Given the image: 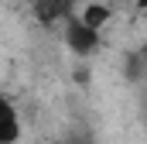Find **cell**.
Instances as JSON below:
<instances>
[{
  "instance_id": "1",
  "label": "cell",
  "mask_w": 147,
  "mask_h": 144,
  "mask_svg": "<svg viewBox=\"0 0 147 144\" xmlns=\"http://www.w3.org/2000/svg\"><path fill=\"white\" fill-rule=\"evenodd\" d=\"M65 45H69V52L72 55H92L96 48H99V31L96 28H89V24H82L79 17H72L69 24H65Z\"/></svg>"
},
{
  "instance_id": "2",
  "label": "cell",
  "mask_w": 147,
  "mask_h": 144,
  "mask_svg": "<svg viewBox=\"0 0 147 144\" xmlns=\"http://www.w3.org/2000/svg\"><path fill=\"white\" fill-rule=\"evenodd\" d=\"M21 137V120H17V110L7 96H0V144H14Z\"/></svg>"
},
{
  "instance_id": "3",
  "label": "cell",
  "mask_w": 147,
  "mask_h": 144,
  "mask_svg": "<svg viewBox=\"0 0 147 144\" xmlns=\"http://www.w3.org/2000/svg\"><path fill=\"white\" fill-rule=\"evenodd\" d=\"M110 17H113V14H110V7H106V3H89V7L82 10V17H79V21L99 31L103 24H110Z\"/></svg>"
},
{
  "instance_id": "4",
  "label": "cell",
  "mask_w": 147,
  "mask_h": 144,
  "mask_svg": "<svg viewBox=\"0 0 147 144\" xmlns=\"http://www.w3.org/2000/svg\"><path fill=\"white\" fill-rule=\"evenodd\" d=\"M38 14H41V21L69 17V0H45V3H38Z\"/></svg>"
},
{
  "instance_id": "5",
  "label": "cell",
  "mask_w": 147,
  "mask_h": 144,
  "mask_svg": "<svg viewBox=\"0 0 147 144\" xmlns=\"http://www.w3.org/2000/svg\"><path fill=\"white\" fill-rule=\"evenodd\" d=\"M137 7H140V10H147V0H137Z\"/></svg>"
}]
</instances>
